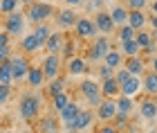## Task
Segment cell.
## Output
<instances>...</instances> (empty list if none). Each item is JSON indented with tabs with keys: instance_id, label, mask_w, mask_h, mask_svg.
I'll return each instance as SVG.
<instances>
[{
	"instance_id": "obj_20",
	"label": "cell",
	"mask_w": 157,
	"mask_h": 133,
	"mask_svg": "<svg viewBox=\"0 0 157 133\" xmlns=\"http://www.w3.org/2000/svg\"><path fill=\"white\" fill-rule=\"evenodd\" d=\"M20 50H23L25 54H32V52H38L40 50V43H38V38L34 36V32L20 36Z\"/></svg>"
},
{
	"instance_id": "obj_40",
	"label": "cell",
	"mask_w": 157,
	"mask_h": 133,
	"mask_svg": "<svg viewBox=\"0 0 157 133\" xmlns=\"http://www.w3.org/2000/svg\"><path fill=\"white\" fill-rule=\"evenodd\" d=\"M11 59V45H0V63Z\"/></svg>"
},
{
	"instance_id": "obj_12",
	"label": "cell",
	"mask_w": 157,
	"mask_h": 133,
	"mask_svg": "<svg viewBox=\"0 0 157 133\" xmlns=\"http://www.w3.org/2000/svg\"><path fill=\"white\" fill-rule=\"evenodd\" d=\"M65 34L63 32H52L49 34V38H47V43H45V50L49 54H61L63 52V47H65Z\"/></svg>"
},
{
	"instance_id": "obj_39",
	"label": "cell",
	"mask_w": 157,
	"mask_h": 133,
	"mask_svg": "<svg viewBox=\"0 0 157 133\" xmlns=\"http://www.w3.org/2000/svg\"><path fill=\"white\" fill-rule=\"evenodd\" d=\"M146 5H148V0H128V9H139V11H144Z\"/></svg>"
},
{
	"instance_id": "obj_51",
	"label": "cell",
	"mask_w": 157,
	"mask_h": 133,
	"mask_svg": "<svg viewBox=\"0 0 157 133\" xmlns=\"http://www.w3.org/2000/svg\"><path fill=\"white\" fill-rule=\"evenodd\" d=\"M148 133H157V131H153V129H151V131H148Z\"/></svg>"
},
{
	"instance_id": "obj_49",
	"label": "cell",
	"mask_w": 157,
	"mask_h": 133,
	"mask_svg": "<svg viewBox=\"0 0 157 133\" xmlns=\"http://www.w3.org/2000/svg\"><path fill=\"white\" fill-rule=\"evenodd\" d=\"M2 30H5V27H2V20H0V32H2Z\"/></svg>"
},
{
	"instance_id": "obj_23",
	"label": "cell",
	"mask_w": 157,
	"mask_h": 133,
	"mask_svg": "<svg viewBox=\"0 0 157 133\" xmlns=\"http://www.w3.org/2000/svg\"><path fill=\"white\" fill-rule=\"evenodd\" d=\"M141 90L146 95H157V72H148L146 77H141Z\"/></svg>"
},
{
	"instance_id": "obj_15",
	"label": "cell",
	"mask_w": 157,
	"mask_h": 133,
	"mask_svg": "<svg viewBox=\"0 0 157 133\" xmlns=\"http://www.w3.org/2000/svg\"><path fill=\"white\" fill-rule=\"evenodd\" d=\"M110 18H112V23H115V27H121V25H128V9L124 5H119V2H112L110 7Z\"/></svg>"
},
{
	"instance_id": "obj_16",
	"label": "cell",
	"mask_w": 157,
	"mask_h": 133,
	"mask_svg": "<svg viewBox=\"0 0 157 133\" xmlns=\"http://www.w3.org/2000/svg\"><path fill=\"white\" fill-rule=\"evenodd\" d=\"M124 68H126L132 77H141V75H144V70H146V63H144V59L137 54V57H128L126 63H124Z\"/></svg>"
},
{
	"instance_id": "obj_26",
	"label": "cell",
	"mask_w": 157,
	"mask_h": 133,
	"mask_svg": "<svg viewBox=\"0 0 157 133\" xmlns=\"http://www.w3.org/2000/svg\"><path fill=\"white\" fill-rule=\"evenodd\" d=\"M115 102H117V115H130L132 113V97H126V95H119L115 97Z\"/></svg>"
},
{
	"instance_id": "obj_17",
	"label": "cell",
	"mask_w": 157,
	"mask_h": 133,
	"mask_svg": "<svg viewBox=\"0 0 157 133\" xmlns=\"http://www.w3.org/2000/svg\"><path fill=\"white\" fill-rule=\"evenodd\" d=\"M139 115L144 117V120H157V104H155L153 97L141 99V104H139Z\"/></svg>"
},
{
	"instance_id": "obj_41",
	"label": "cell",
	"mask_w": 157,
	"mask_h": 133,
	"mask_svg": "<svg viewBox=\"0 0 157 133\" xmlns=\"http://www.w3.org/2000/svg\"><path fill=\"white\" fill-rule=\"evenodd\" d=\"M9 41H11V34L7 30H2L0 32V45H9Z\"/></svg>"
},
{
	"instance_id": "obj_8",
	"label": "cell",
	"mask_w": 157,
	"mask_h": 133,
	"mask_svg": "<svg viewBox=\"0 0 157 133\" xmlns=\"http://www.w3.org/2000/svg\"><path fill=\"white\" fill-rule=\"evenodd\" d=\"M97 117L101 122H110V120H115L117 117V102L115 99H110V97H103L101 104L97 106Z\"/></svg>"
},
{
	"instance_id": "obj_42",
	"label": "cell",
	"mask_w": 157,
	"mask_h": 133,
	"mask_svg": "<svg viewBox=\"0 0 157 133\" xmlns=\"http://www.w3.org/2000/svg\"><path fill=\"white\" fill-rule=\"evenodd\" d=\"M90 9L92 11H101V7H103V0H90Z\"/></svg>"
},
{
	"instance_id": "obj_24",
	"label": "cell",
	"mask_w": 157,
	"mask_h": 133,
	"mask_svg": "<svg viewBox=\"0 0 157 133\" xmlns=\"http://www.w3.org/2000/svg\"><path fill=\"white\" fill-rule=\"evenodd\" d=\"M85 70H88V61L83 57H70V66H67V72L76 77V75H83Z\"/></svg>"
},
{
	"instance_id": "obj_28",
	"label": "cell",
	"mask_w": 157,
	"mask_h": 133,
	"mask_svg": "<svg viewBox=\"0 0 157 133\" xmlns=\"http://www.w3.org/2000/svg\"><path fill=\"white\" fill-rule=\"evenodd\" d=\"M78 111H81V108H78V104H76V102H70L67 106H65V108H63L61 113H59L61 122H63V124H70V122H72L74 117L78 115Z\"/></svg>"
},
{
	"instance_id": "obj_27",
	"label": "cell",
	"mask_w": 157,
	"mask_h": 133,
	"mask_svg": "<svg viewBox=\"0 0 157 133\" xmlns=\"http://www.w3.org/2000/svg\"><path fill=\"white\" fill-rule=\"evenodd\" d=\"M103 63L105 66H110L112 70H117V68H121V63H124V54H121L119 50H108V54L103 57Z\"/></svg>"
},
{
	"instance_id": "obj_22",
	"label": "cell",
	"mask_w": 157,
	"mask_h": 133,
	"mask_svg": "<svg viewBox=\"0 0 157 133\" xmlns=\"http://www.w3.org/2000/svg\"><path fill=\"white\" fill-rule=\"evenodd\" d=\"M27 83H29L32 88H40L43 86V81H45V75H43V68H36V66H32L29 68V72H27Z\"/></svg>"
},
{
	"instance_id": "obj_19",
	"label": "cell",
	"mask_w": 157,
	"mask_h": 133,
	"mask_svg": "<svg viewBox=\"0 0 157 133\" xmlns=\"http://www.w3.org/2000/svg\"><path fill=\"white\" fill-rule=\"evenodd\" d=\"M135 41L139 43L141 52H155V50H157V45H155V38H153L148 32H144V30H139L137 34H135Z\"/></svg>"
},
{
	"instance_id": "obj_35",
	"label": "cell",
	"mask_w": 157,
	"mask_h": 133,
	"mask_svg": "<svg viewBox=\"0 0 157 133\" xmlns=\"http://www.w3.org/2000/svg\"><path fill=\"white\" fill-rule=\"evenodd\" d=\"M18 7H20V0H0V11H2L5 16L11 14V11H16Z\"/></svg>"
},
{
	"instance_id": "obj_3",
	"label": "cell",
	"mask_w": 157,
	"mask_h": 133,
	"mask_svg": "<svg viewBox=\"0 0 157 133\" xmlns=\"http://www.w3.org/2000/svg\"><path fill=\"white\" fill-rule=\"evenodd\" d=\"M78 90H81V95L88 99L90 106H99L103 99V95H101V86L94 81V79H83L81 83H78Z\"/></svg>"
},
{
	"instance_id": "obj_45",
	"label": "cell",
	"mask_w": 157,
	"mask_h": 133,
	"mask_svg": "<svg viewBox=\"0 0 157 133\" xmlns=\"http://www.w3.org/2000/svg\"><path fill=\"white\" fill-rule=\"evenodd\" d=\"M148 23H151V27H153V30L157 32V14H153V16H151V20H148Z\"/></svg>"
},
{
	"instance_id": "obj_46",
	"label": "cell",
	"mask_w": 157,
	"mask_h": 133,
	"mask_svg": "<svg viewBox=\"0 0 157 133\" xmlns=\"http://www.w3.org/2000/svg\"><path fill=\"white\" fill-rule=\"evenodd\" d=\"M151 70H153V72H157V54L151 59Z\"/></svg>"
},
{
	"instance_id": "obj_18",
	"label": "cell",
	"mask_w": 157,
	"mask_h": 133,
	"mask_svg": "<svg viewBox=\"0 0 157 133\" xmlns=\"http://www.w3.org/2000/svg\"><path fill=\"white\" fill-rule=\"evenodd\" d=\"M146 23H148V18H146L144 11H139V9H128V25H130L135 32L144 30Z\"/></svg>"
},
{
	"instance_id": "obj_4",
	"label": "cell",
	"mask_w": 157,
	"mask_h": 133,
	"mask_svg": "<svg viewBox=\"0 0 157 133\" xmlns=\"http://www.w3.org/2000/svg\"><path fill=\"white\" fill-rule=\"evenodd\" d=\"M40 97L36 95H25L23 99H20V106H18V113L23 120H34V117H38L40 113Z\"/></svg>"
},
{
	"instance_id": "obj_11",
	"label": "cell",
	"mask_w": 157,
	"mask_h": 133,
	"mask_svg": "<svg viewBox=\"0 0 157 133\" xmlns=\"http://www.w3.org/2000/svg\"><path fill=\"white\" fill-rule=\"evenodd\" d=\"M56 16V25L61 27V30H67V27H74L76 23V11H74V7H65V9H61V11H56L54 14Z\"/></svg>"
},
{
	"instance_id": "obj_32",
	"label": "cell",
	"mask_w": 157,
	"mask_h": 133,
	"mask_svg": "<svg viewBox=\"0 0 157 133\" xmlns=\"http://www.w3.org/2000/svg\"><path fill=\"white\" fill-rule=\"evenodd\" d=\"M52 104H54V111H56V113H61V111H63V108H65L67 104H70V97H67V93L63 90V93L54 95V97H52Z\"/></svg>"
},
{
	"instance_id": "obj_36",
	"label": "cell",
	"mask_w": 157,
	"mask_h": 133,
	"mask_svg": "<svg viewBox=\"0 0 157 133\" xmlns=\"http://www.w3.org/2000/svg\"><path fill=\"white\" fill-rule=\"evenodd\" d=\"M130 77H132V75H130V72H128V70H126L124 66H121V68H117V70H115V79L119 81V86H121V83H124V81H128V79H130Z\"/></svg>"
},
{
	"instance_id": "obj_9",
	"label": "cell",
	"mask_w": 157,
	"mask_h": 133,
	"mask_svg": "<svg viewBox=\"0 0 157 133\" xmlns=\"http://www.w3.org/2000/svg\"><path fill=\"white\" fill-rule=\"evenodd\" d=\"M108 50H110V38L108 36H99L94 43H92V47H90L88 59H92L94 63H99V61H103V57L108 54Z\"/></svg>"
},
{
	"instance_id": "obj_47",
	"label": "cell",
	"mask_w": 157,
	"mask_h": 133,
	"mask_svg": "<svg viewBox=\"0 0 157 133\" xmlns=\"http://www.w3.org/2000/svg\"><path fill=\"white\" fill-rule=\"evenodd\" d=\"M151 9H153V14H157V0H153V5H151Z\"/></svg>"
},
{
	"instance_id": "obj_33",
	"label": "cell",
	"mask_w": 157,
	"mask_h": 133,
	"mask_svg": "<svg viewBox=\"0 0 157 133\" xmlns=\"http://www.w3.org/2000/svg\"><path fill=\"white\" fill-rule=\"evenodd\" d=\"M135 34H137V32H135L130 25H121V27H117V38H119V43L135 38Z\"/></svg>"
},
{
	"instance_id": "obj_48",
	"label": "cell",
	"mask_w": 157,
	"mask_h": 133,
	"mask_svg": "<svg viewBox=\"0 0 157 133\" xmlns=\"http://www.w3.org/2000/svg\"><path fill=\"white\" fill-rule=\"evenodd\" d=\"M23 5H32V2H36V0H20Z\"/></svg>"
},
{
	"instance_id": "obj_50",
	"label": "cell",
	"mask_w": 157,
	"mask_h": 133,
	"mask_svg": "<svg viewBox=\"0 0 157 133\" xmlns=\"http://www.w3.org/2000/svg\"><path fill=\"white\" fill-rule=\"evenodd\" d=\"M153 99H155V104H157V95H153Z\"/></svg>"
},
{
	"instance_id": "obj_44",
	"label": "cell",
	"mask_w": 157,
	"mask_h": 133,
	"mask_svg": "<svg viewBox=\"0 0 157 133\" xmlns=\"http://www.w3.org/2000/svg\"><path fill=\"white\" fill-rule=\"evenodd\" d=\"M65 5L67 7H78V5H83V0H65Z\"/></svg>"
},
{
	"instance_id": "obj_38",
	"label": "cell",
	"mask_w": 157,
	"mask_h": 133,
	"mask_svg": "<svg viewBox=\"0 0 157 133\" xmlns=\"http://www.w3.org/2000/svg\"><path fill=\"white\" fill-rule=\"evenodd\" d=\"M108 77H115V70H112L110 66H105V63H101L99 66V79H108Z\"/></svg>"
},
{
	"instance_id": "obj_14",
	"label": "cell",
	"mask_w": 157,
	"mask_h": 133,
	"mask_svg": "<svg viewBox=\"0 0 157 133\" xmlns=\"http://www.w3.org/2000/svg\"><path fill=\"white\" fill-rule=\"evenodd\" d=\"M94 25H97V30L101 32V34H112L115 32V23H112V18H110V14L108 11H97V16H94Z\"/></svg>"
},
{
	"instance_id": "obj_5",
	"label": "cell",
	"mask_w": 157,
	"mask_h": 133,
	"mask_svg": "<svg viewBox=\"0 0 157 133\" xmlns=\"http://www.w3.org/2000/svg\"><path fill=\"white\" fill-rule=\"evenodd\" d=\"M11 63V72H13V81H25L27 79V72H29V59H25L23 54H11L9 59Z\"/></svg>"
},
{
	"instance_id": "obj_37",
	"label": "cell",
	"mask_w": 157,
	"mask_h": 133,
	"mask_svg": "<svg viewBox=\"0 0 157 133\" xmlns=\"http://www.w3.org/2000/svg\"><path fill=\"white\" fill-rule=\"evenodd\" d=\"M11 97V86H7V83H0V104H7Z\"/></svg>"
},
{
	"instance_id": "obj_1",
	"label": "cell",
	"mask_w": 157,
	"mask_h": 133,
	"mask_svg": "<svg viewBox=\"0 0 157 133\" xmlns=\"http://www.w3.org/2000/svg\"><path fill=\"white\" fill-rule=\"evenodd\" d=\"M54 14L56 11H54V7L49 2H32L27 7L25 16H27V20H29L32 25H40V23H47V18H52Z\"/></svg>"
},
{
	"instance_id": "obj_6",
	"label": "cell",
	"mask_w": 157,
	"mask_h": 133,
	"mask_svg": "<svg viewBox=\"0 0 157 133\" xmlns=\"http://www.w3.org/2000/svg\"><path fill=\"white\" fill-rule=\"evenodd\" d=\"M61 72V54H47L43 59V75H45V81L56 79Z\"/></svg>"
},
{
	"instance_id": "obj_31",
	"label": "cell",
	"mask_w": 157,
	"mask_h": 133,
	"mask_svg": "<svg viewBox=\"0 0 157 133\" xmlns=\"http://www.w3.org/2000/svg\"><path fill=\"white\" fill-rule=\"evenodd\" d=\"M0 83H7V86L13 83V72H11V63L9 61L0 63Z\"/></svg>"
},
{
	"instance_id": "obj_29",
	"label": "cell",
	"mask_w": 157,
	"mask_h": 133,
	"mask_svg": "<svg viewBox=\"0 0 157 133\" xmlns=\"http://www.w3.org/2000/svg\"><path fill=\"white\" fill-rule=\"evenodd\" d=\"M49 34H52V30H49V25H47V23L34 25V36L38 38V43H40V47H45V43H47V38H49Z\"/></svg>"
},
{
	"instance_id": "obj_25",
	"label": "cell",
	"mask_w": 157,
	"mask_h": 133,
	"mask_svg": "<svg viewBox=\"0 0 157 133\" xmlns=\"http://www.w3.org/2000/svg\"><path fill=\"white\" fill-rule=\"evenodd\" d=\"M119 52L128 59V57H137V54H141V47H139V43H137L135 38H130V41L119 43Z\"/></svg>"
},
{
	"instance_id": "obj_34",
	"label": "cell",
	"mask_w": 157,
	"mask_h": 133,
	"mask_svg": "<svg viewBox=\"0 0 157 133\" xmlns=\"http://www.w3.org/2000/svg\"><path fill=\"white\" fill-rule=\"evenodd\" d=\"M63 90H65V81H63L61 77L52 79V81H49V86H47V93H49V97L59 95V93H63Z\"/></svg>"
},
{
	"instance_id": "obj_43",
	"label": "cell",
	"mask_w": 157,
	"mask_h": 133,
	"mask_svg": "<svg viewBox=\"0 0 157 133\" xmlns=\"http://www.w3.org/2000/svg\"><path fill=\"white\" fill-rule=\"evenodd\" d=\"M99 133H119V129H117V127H110V124H105V127L99 129Z\"/></svg>"
},
{
	"instance_id": "obj_21",
	"label": "cell",
	"mask_w": 157,
	"mask_h": 133,
	"mask_svg": "<svg viewBox=\"0 0 157 133\" xmlns=\"http://www.w3.org/2000/svg\"><path fill=\"white\" fill-rule=\"evenodd\" d=\"M101 95H103V97H110V99L119 97V81L115 79V77L103 79V83H101Z\"/></svg>"
},
{
	"instance_id": "obj_2",
	"label": "cell",
	"mask_w": 157,
	"mask_h": 133,
	"mask_svg": "<svg viewBox=\"0 0 157 133\" xmlns=\"http://www.w3.org/2000/svg\"><path fill=\"white\" fill-rule=\"evenodd\" d=\"M25 20H27V16L20 9H16V11H11V14H7V18H5V23H2V27L7 32L11 34V36H23L25 34Z\"/></svg>"
},
{
	"instance_id": "obj_7",
	"label": "cell",
	"mask_w": 157,
	"mask_h": 133,
	"mask_svg": "<svg viewBox=\"0 0 157 133\" xmlns=\"http://www.w3.org/2000/svg\"><path fill=\"white\" fill-rule=\"evenodd\" d=\"M97 25H94V20L92 18H76V23H74V34L78 38H94L97 36Z\"/></svg>"
},
{
	"instance_id": "obj_13",
	"label": "cell",
	"mask_w": 157,
	"mask_h": 133,
	"mask_svg": "<svg viewBox=\"0 0 157 133\" xmlns=\"http://www.w3.org/2000/svg\"><path fill=\"white\" fill-rule=\"evenodd\" d=\"M141 93V77H130L128 81H124L119 86V95H126V97H137Z\"/></svg>"
},
{
	"instance_id": "obj_30",
	"label": "cell",
	"mask_w": 157,
	"mask_h": 133,
	"mask_svg": "<svg viewBox=\"0 0 157 133\" xmlns=\"http://www.w3.org/2000/svg\"><path fill=\"white\" fill-rule=\"evenodd\" d=\"M38 131L40 133H59V124H56L54 117H43L38 122Z\"/></svg>"
},
{
	"instance_id": "obj_10",
	"label": "cell",
	"mask_w": 157,
	"mask_h": 133,
	"mask_svg": "<svg viewBox=\"0 0 157 133\" xmlns=\"http://www.w3.org/2000/svg\"><path fill=\"white\" fill-rule=\"evenodd\" d=\"M92 120H94V115H92V111H78V115L74 117L70 124H65V131L74 133V131H85L92 124Z\"/></svg>"
}]
</instances>
